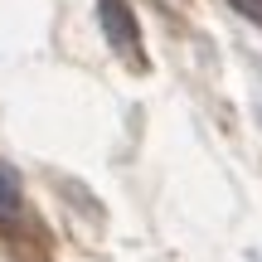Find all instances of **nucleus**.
Masks as SVG:
<instances>
[{
    "label": "nucleus",
    "instance_id": "7ed1b4c3",
    "mask_svg": "<svg viewBox=\"0 0 262 262\" xmlns=\"http://www.w3.org/2000/svg\"><path fill=\"white\" fill-rule=\"evenodd\" d=\"M228 5H233L243 19H253V25L262 29V0H228Z\"/></svg>",
    "mask_w": 262,
    "mask_h": 262
},
{
    "label": "nucleus",
    "instance_id": "f03ea898",
    "mask_svg": "<svg viewBox=\"0 0 262 262\" xmlns=\"http://www.w3.org/2000/svg\"><path fill=\"white\" fill-rule=\"evenodd\" d=\"M19 209V180L10 165H0V214H15Z\"/></svg>",
    "mask_w": 262,
    "mask_h": 262
},
{
    "label": "nucleus",
    "instance_id": "f257e3e1",
    "mask_svg": "<svg viewBox=\"0 0 262 262\" xmlns=\"http://www.w3.org/2000/svg\"><path fill=\"white\" fill-rule=\"evenodd\" d=\"M97 19H102V34L112 44L117 58H126L131 68H146V39H141V25H136V10L126 0H97Z\"/></svg>",
    "mask_w": 262,
    "mask_h": 262
}]
</instances>
